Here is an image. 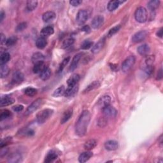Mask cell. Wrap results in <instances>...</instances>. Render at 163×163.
<instances>
[{"label": "cell", "mask_w": 163, "mask_h": 163, "mask_svg": "<svg viewBox=\"0 0 163 163\" xmlns=\"http://www.w3.org/2000/svg\"><path fill=\"white\" fill-rule=\"evenodd\" d=\"M157 36L160 37V38H162V28H161L159 31L157 32Z\"/></svg>", "instance_id": "53"}, {"label": "cell", "mask_w": 163, "mask_h": 163, "mask_svg": "<svg viewBox=\"0 0 163 163\" xmlns=\"http://www.w3.org/2000/svg\"><path fill=\"white\" fill-rule=\"evenodd\" d=\"M53 114V110L50 109H45L41 111L37 115L36 120L38 124H44L47 120Z\"/></svg>", "instance_id": "3"}, {"label": "cell", "mask_w": 163, "mask_h": 163, "mask_svg": "<svg viewBox=\"0 0 163 163\" xmlns=\"http://www.w3.org/2000/svg\"><path fill=\"white\" fill-rule=\"evenodd\" d=\"M89 17L88 13L85 10H79L77 13L76 21L77 24L79 25H82L87 21Z\"/></svg>", "instance_id": "6"}, {"label": "cell", "mask_w": 163, "mask_h": 163, "mask_svg": "<svg viewBox=\"0 0 163 163\" xmlns=\"http://www.w3.org/2000/svg\"><path fill=\"white\" fill-rule=\"evenodd\" d=\"M91 120V114L88 110L83 111L75 125V132L79 136H83L86 134L88 125Z\"/></svg>", "instance_id": "1"}, {"label": "cell", "mask_w": 163, "mask_h": 163, "mask_svg": "<svg viewBox=\"0 0 163 163\" xmlns=\"http://www.w3.org/2000/svg\"><path fill=\"white\" fill-rule=\"evenodd\" d=\"M55 17H56V15H55V13L54 12L48 11L44 13L42 15V19L45 22L49 23L52 22Z\"/></svg>", "instance_id": "13"}, {"label": "cell", "mask_w": 163, "mask_h": 163, "mask_svg": "<svg viewBox=\"0 0 163 163\" xmlns=\"http://www.w3.org/2000/svg\"><path fill=\"white\" fill-rule=\"evenodd\" d=\"M150 47H149V46L147 44H143L140 46H139L137 49L138 52L139 53V54L143 55V56L148 55L149 52H150Z\"/></svg>", "instance_id": "22"}, {"label": "cell", "mask_w": 163, "mask_h": 163, "mask_svg": "<svg viewBox=\"0 0 163 163\" xmlns=\"http://www.w3.org/2000/svg\"><path fill=\"white\" fill-rule=\"evenodd\" d=\"M8 152V149L5 147H3L1 148V153H0V154H1V157H3V156H4Z\"/></svg>", "instance_id": "51"}, {"label": "cell", "mask_w": 163, "mask_h": 163, "mask_svg": "<svg viewBox=\"0 0 163 163\" xmlns=\"http://www.w3.org/2000/svg\"><path fill=\"white\" fill-rule=\"evenodd\" d=\"M147 35L148 32L146 31H140L133 36L132 41L134 43H139L145 40Z\"/></svg>", "instance_id": "8"}, {"label": "cell", "mask_w": 163, "mask_h": 163, "mask_svg": "<svg viewBox=\"0 0 163 163\" xmlns=\"http://www.w3.org/2000/svg\"><path fill=\"white\" fill-rule=\"evenodd\" d=\"M135 61H136V59H135L133 55H131V56L128 57L127 59H125L122 64V72L124 73L129 72L130 69L134 66Z\"/></svg>", "instance_id": "4"}, {"label": "cell", "mask_w": 163, "mask_h": 163, "mask_svg": "<svg viewBox=\"0 0 163 163\" xmlns=\"http://www.w3.org/2000/svg\"><path fill=\"white\" fill-rule=\"evenodd\" d=\"M45 68L46 66L44 61L39 62L35 64V66L33 67V69H32V71H33L34 73H40Z\"/></svg>", "instance_id": "26"}, {"label": "cell", "mask_w": 163, "mask_h": 163, "mask_svg": "<svg viewBox=\"0 0 163 163\" xmlns=\"http://www.w3.org/2000/svg\"><path fill=\"white\" fill-rule=\"evenodd\" d=\"M12 142V137H7L6 138H4L1 141V143H0V147L1 148L5 147L7 145H8V144L11 143Z\"/></svg>", "instance_id": "42"}, {"label": "cell", "mask_w": 163, "mask_h": 163, "mask_svg": "<svg viewBox=\"0 0 163 163\" xmlns=\"http://www.w3.org/2000/svg\"><path fill=\"white\" fill-rule=\"evenodd\" d=\"M107 121L105 117H101L98 120V125L100 127H104L106 125Z\"/></svg>", "instance_id": "46"}, {"label": "cell", "mask_w": 163, "mask_h": 163, "mask_svg": "<svg viewBox=\"0 0 163 163\" xmlns=\"http://www.w3.org/2000/svg\"><path fill=\"white\" fill-rule=\"evenodd\" d=\"M73 115V109L72 108H69L66 111H64L63 114L62 118L60 119V123L64 124L69 120V119L72 117Z\"/></svg>", "instance_id": "21"}, {"label": "cell", "mask_w": 163, "mask_h": 163, "mask_svg": "<svg viewBox=\"0 0 163 163\" xmlns=\"http://www.w3.org/2000/svg\"><path fill=\"white\" fill-rule=\"evenodd\" d=\"M82 31L86 32V33H89V32H91V27H89V26H88V25L84 26L82 27Z\"/></svg>", "instance_id": "50"}, {"label": "cell", "mask_w": 163, "mask_h": 163, "mask_svg": "<svg viewBox=\"0 0 163 163\" xmlns=\"http://www.w3.org/2000/svg\"><path fill=\"white\" fill-rule=\"evenodd\" d=\"M5 42H6L5 36H4V35L3 33H1V44H3V43H4V44H5Z\"/></svg>", "instance_id": "52"}, {"label": "cell", "mask_w": 163, "mask_h": 163, "mask_svg": "<svg viewBox=\"0 0 163 163\" xmlns=\"http://www.w3.org/2000/svg\"><path fill=\"white\" fill-rule=\"evenodd\" d=\"M102 111L105 117H115L117 114V111L114 107L108 105L102 108Z\"/></svg>", "instance_id": "7"}, {"label": "cell", "mask_w": 163, "mask_h": 163, "mask_svg": "<svg viewBox=\"0 0 163 163\" xmlns=\"http://www.w3.org/2000/svg\"><path fill=\"white\" fill-rule=\"evenodd\" d=\"M159 3L160 1H157V0H152V1H150L147 4V7L148 10H150L152 12L155 11L159 7Z\"/></svg>", "instance_id": "31"}, {"label": "cell", "mask_w": 163, "mask_h": 163, "mask_svg": "<svg viewBox=\"0 0 163 163\" xmlns=\"http://www.w3.org/2000/svg\"><path fill=\"white\" fill-rule=\"evenodd\" d=\"M93 45V42L90 40H85L81 45V48L83 50H87L90 49Z\"/></svg>", "instance_id": "40"}, {"label": "cell", "mask_w": 163, "mask_h": 163, "mask_svg": "<svg viewBox=\"0 0 163 163\" xmlns=\"http://www.w3.org/2000/svg\"><path fill=\"white\" fill-rule=\"evenodd\" d=\"M37 5H38V1L30 0V1H27L26 8L28 11H33L37 7Z\"/></svg>", "instance_id": "34"}, {"label": "cell", "mask_w": 163, "mask_h": 163, "mask_svg": "<svg viewBox=\"0 0 163 163\" xmlns=\"http://www.w3.org/2000/svg\"><path fill=\"white\" fill-rule=\"evenodd\" d=\"M97 145V142L94 139H91L87 141L84 144V148L87 150H91L96 147Z\"/></svg>", "instance_id": "30"}, {"label": "cell", "mask_w": 163, "mask_h": 163, "mask_svg": "<svg viewBox=\"0 0 163 163\" xmlns=\"http://www.w3.org/2000/svg\"><path fill=\"white\" fill-rule=\"evenodd\" d=\"M100 86V83L98 81H94L93 82H92L91 84H89L88 86L86 89L84 90L85 92H90L92 90H94L95 89H97V88H98Z\"/></svg>", "instance_id": "32"}, {"label": "cell", "mask_w": 163, "mask_h": 163, "mask_svg": "<svg viewBox=\"0 0 163 163\" xmlns=\"http://www.w3.org/2000/svg\"><path fill=\"white\" fill-rule=\"evenodd\" d=\"M120 29V25H118V26H116L114 27H112L111 28L109 32H108V37H111L114 36L115 34L117 33V32L119 31V30Z\"/></svg>", "instance_id": "43"}, {"label": "cell", "mask_w": 163, "mask_h": 163, "mask_svg": "<svg viewBox=\"0 0 163 163\" xmlns=\"http://www.w3.org/2000/svg\"><path fill=\"white\" fill-rule=\"evenodd\" d=\"M74 41V40L72 38H69L66 39L63 42L62 48L63 49H67V48L69 47V46H72L73 44Z\"/></svg>", "instance_id": "37"}, {"label": "cell", "mask_w": 163, "mask_h": 163, "mask_svg": "<svg viewBox=\"0 0 163 163\" xmlns=\"http://www.w3.org/2000/svg\"><path fill=\"white\" fill-rule=\"evenodd\" d=\"M10 59V55L8 52H4L1 54V58H0V64H5Z\"/></svg>", "instance_id": "35"}, {"label": "cell", "mask_w": 163, "mask_h": 163, "mask_svg": "<svg viewBox=\"0 0 163 163\" xmlns=\"http://www.w3.org/2000/svg\"><path fill=\"white\" fill-rule=\"evenodd\" d=\"M22 161V156L18 153H12L8 157V162L11 163H17Z\"/></svg>", "instance_id": "16"}, {"label": "cell", "mask_w": 163, "mask_h": 163, "mask_svg": "<svg viewBox=\"0 0 163 163\" xmlns=\"http://www.w3.org/2000/svg\"><path fill=\"white\" fill-rule=\"evenodd\" d=\"M104 22V17L102 15H97L92 21V27L94 29H99Z\"/></svg>", "instance_id": "9"}, {"label": "cell", "mask_w": 163, "mask_h": 163, "mask_svg": "<svg viewBox=\"0 0 163 163\" xmlns=\"http://www.w3.org/2000/svg\"><path fill=\"white\" fill-rule=\"evenodd\" d=\"M42 104V100L41 99H37L35 101L32 102V103L28 106V108H27L26 111V115H28L33 112L35 111L38 110L40 106Z\"/></svg>", "instance_id": "5"}, {"label": "cell", "mask_w": 163, "mask_h": 163, "mask_svg": "<svg viewBox=\"0 0 163 163\" xmlns=\"http://www.w3.org/2000/svg\"><path fill=\"white\" fill-rule=\"evenodd\" d=\"M81 58H82V54L81 53L77 54L75 55H74V56L73 58V59H72V63L70 64V66H69V70H70L71 72H73L77 68Z\"/></svg>", "instance_id": "14"}, {"label": "cell", "mask_w": 163, "mask_h": 163, "mask_svg": "<svg viewBox=\"0 0 163 163\" xmlns=\"http://www.w3.org/2000/svg\"><path fill=\"white\" fill-rule=\"evenodd\" d=\"M111 102V97L110 96L105 95L102 96L99 100L97 105L100 107L101 108H103L105 106L110 105Z\"/></svg>", "instance_id": "12"}, {"label": "cell", "mask_w": 163, "mask_h": 163, "mask_svg": "<svg viewBox=\"0 0 163 163\" xmlns=\"http://www.w3.org/2000/svg\"><path fill=\"white\" fill-rule=\"evenodd\" d=\"M45 59L44 55L40 52H36L32 55V61L34 64H36L37 63L44 61Z\"/></svg>", "instance_id": "29"}, {"label": "cell", "mask_w": 163, "mask_h": 163, "mask_svg": "<svg viewBox=\"0 0 163 163\" xmlns=\"http://www.w3.org/2000/svg\"><path fill=\"white\" fill-rule=\"evenodd\" d=\"M92 156V153L90 150H87L82 153L78 157V161L80 162L83 163L90 159V158Z\"/></svg>", "instance_id": "19"}, {"label": "cell", "mask_w": 163, "mask_h": 163, "mask_svg": "<svg viewBox=\"0 0 163 163\" xmlns=\"http://www.w3.org/2000/svg\"><path fill=\"white\" fill-rule=\"evenodd\" d=\"M9 73V68L6 64H1L0 66V75L2 78H5Z\"/></svg>", "instance_id": "33"}, {"label": "cell", "mask_w": 163, "mask_h": 163, "mask_svg": "<svg viewBox=\"0 0 163 163\" xmlns=\"http://www.w3.org/2000/svg\"><path fill=\"white\" fill-rule=\"evenodd\" d=\"M54 32V30L52 26H46L44 27L41 31V35L44 37L52 35Z\"/></svg>", "instance_id": "28"}, {"label": "cell", "mask_w": 163, "mask_h": 163, "mask_svg": "<svg viewBox=\"0 0 163 163\" xmlns=\"http://www.w3.org/2000/svg\"><path fill=\"white\" fill-rule=\"evenodd\" d=\"M10 115H11V113L10 111L8 110H4L2 111L1 115H0V120L2 121L3 120H5L8 119V117H10Z\"/></svg>", "instance_id": "41"}, {"label": "cell", "mask_w": 163, "mask_h": 163, "mask_svg": "<svg viewBox=\"0 0 163 163\" xmlns=\"http://www.w3.org/2000/svg\"><path fill=\"white\" fill-rule=\"evenodd\" d=\"M80 77L78 74H73L69 77L67 80V84L68 86H72L77 85L78 81L80 80Z\"/></svg>", "instance_id": "20"}, {"label": "cell", "mask_w": 163, "mask_h": 163, "mask_svg": "<svg viewBox=\"0 0 163 163\" xmlns=\"http://www.w3.org/2000/svg\"><path fill=\"white\" fill-rule=\"evenodd\" d=\"M27 27V24L26 22H22L21 24H18L16 27V31L17 32H21L24 31Z\"/></svg>", "instance_id": "45"}, {"label": "cell", "mask_w": 163, "mask_h": 163, "mask_svg": "<svg viewBox=\"0 0 163 163\" xmlns=\"http://www.w3.org/2000/svg\"><path fill=\"white\" fill-rule=\"evenodd\" d=\"M24 80V76L23 73L19 71H17L13 74L12 82L14 84H19Z\"/></svg>", "instance_id": "10"}, {"label": "cell", "mask_w": 163, "mask_h": 163, "mask_svg": "<svg viewBox=\"0 0 163 163\" xmlns=\"http://www.w3.org/2000/svg\"><path fill=\"white\" fill-rule=\"evenodd\" d=\"M105 147L106 150L113 151L117 150L119 147L118 142L115 140H109L105 143Z\"/></svg>", "instance_id": "15"}, {"label": "cell", "mask_w": 163, "mask_h": 163, "mask_svg": "<svg viewBox=\"0 0 163 163\" xmlns=\"http://www.w3.org/2000/svg\"><path fill=\"white\" fill-rule=\"evenodd\" d=\"M58 157V153L54 150L50 151L48 153L45 159V162L49 163L51 162H53L55 159H56Z\"/></svg>", "instance_id": "24"}, {"label": "cell", "mask_w": 163, "mask_h": 163, "mask_svg": "<svg viewBox=\"0 0 163 163\" xmlns=\"http://www.w3.org/2000/svg\"><path fill=\"white\" fill-rule=\"evenodd\" d=\"M34 131H32V129H27L24 132V134L25 136H31L32 135L34 134Z\"/></svg>", "instance_id": "49"}, {"label": "cell", "mask_w": 163, "mask_h": 163, "mask_svg": "<svg viewBox=\"0 0 163 163\" xmlns=\"http://www.w3.org/2000/svg\"><path fill=\"white\" fill-rule=\"evenodd\" d=\"M124 1H110L108 4L107 8L110 12H113L119 7L120 3H122Z\"/></svg>", "instance_id": "27"}, {"label": "cell", "mask_w": 163, "mask_h": 163, "mask_svg": "<svg viewBox=\"0 0 163 163\" xmlns=\"http://www.w3.org/2000/svg\"><path fill=\"white\" fill-rule=\"evenodd\" d=\"M46 45H47V41H46L45 37L41 36L36 41V46L39 49H44Z\"/></svg>", "instance_id": "23"}, {"label": "cell", "mask_w": 163, "mask_h": 163, "mask_svg": "<svg viewBox=\"0 0 163 163\" xmlns=\"http://www.w3.org/2000/svg\"><path fill=\"white\" fill-rule=\"evenodd\" d=\"M14 101H15V100L12 98V97L8 96H4V97H2L1 98V101H0V106H1V107H3V106H7L8 105H10L14 103Z\"/></svg>", "instance_id": "18"}, {"label": "cell", "mask_w": 163, "mask_h": 163, "mask_svg": "<svg viewBox=\"0 0 163 163\" xmlns=\"http://www.w3.org/2000/svg\"><path fill=\"white\" fill-rule=\"evenodd\" d=\"M17 41V37L14 36H12L10 37V38H8L6 40L5 44L8 46H13L16 44Z\"/></svg>", "instance_id": "38"}, {"label": "cell", "mask_w": 163, "mask_h": 163, "mask_svg": "<svg viewBox=\"0 0 163 163\" xmlns=\"http://www.w3.org/2000/svg\"><path fill=\"white\" fill-rule=\"evenodd\" d=\"M4 15H5V14H4V12L1 11V13H0V21H1V22L3 21V18L4 17Z\"/></svg>", "instance_id": "54"}, {"label": "cell", "mask_w": 163, "mask_h": 163, "mask_svg": "<svg viewBox=\"0 0 163 163\" xmlns=\"http://www.w3.org/2000/svg\"><path fill=\"white\" fill-rule=\"evenodd\" d=\"M82 3V1H81V0H72V1H69L70 4H72L73 7H78Z\"/></svg>", "instance_id": "47"}, {"label": "cell", "mask_w": 163, "mask_h": 163, "mask_svg": "<svg viewBox=\"0 0 163 163\" xmlns=\"http://www.w3.org/2000/svg\"><path fill=\"white\" fill-rule=\"evenodd\" d=\"M51 76V70L48 67H46L40 74V78L42 80H46L50 78Z\"/></svg>", "instance_id": "25"}, {"label": "cell", "mask_w": 163, "mask_h": 163, "mask_svg": "<svg viewBox=\"0 0 163 163\" xmlns=\"http://www.w3.org/2000/svg\"><path fill=\"white\" fill-rule=\"evenodd\" d=\"M69 59H70V58H69L68 57V58H65V59L63 60L62 63H60V66H59V72H62V70H63V69L64 68V67L66 66V65H67V64L69 63Z\"/></svg>", "instance_id": "44"}, {"label": "cell", "mask_w": 163, "mask_h": 163, "mask_svg": "<svg viewBox=\"0 0 163 163\" xmlns=\"http://www.w3.org/2000/svg\"><path fill=\"white\" fill-rule=\"evenodd\" d=\"M25 94L30 97L34 96L37 94V90L32 87H27L25 90Z\"/></svg>", "instance_id": "39"}, {"label": "cell", "mask_w": 163, "mask_h": 163, "mask_svg": "<svg viewBox=\"0 0 163 163\" xmlns=\"http://www.w3.org/2000/svg\"><path fill=\"white\" fill-rule=\"evenodd\" d=\"M134 17L135 19L139 23H143L146 22L148 17L146 9L143 7H138L136 10V12H135Z\"/></svg>", "instance_id": "2"}, {"label": "cell", "mask_w": 163, "mask_h": 163, "mask_svg": "<svg viewBox=\"0 0 163 163\" xmlns=\"http://www.w3.org/2000/svg\"><path fill=\"white\" fill-rule=\"evenodd\" d=\"M65 88L64 87V86H60L59 87H58L56 90H55V91L54 92L53 96L55 97H59L64 95L65 93Z\"/></svg>", "instance_id": "36"}, {"label": "cell", "mask_w": 163, "mask_h": 163, "mask_svg": "<svg viewBox=\"0 0 163 163\" xmlns=\"http://www.w3.org/2000/svg\"><path fill=\"white\" fill-rule=\"evenodd\" d=\"M104 44H105V39L103 38L100 40L94 46H92L91 52L93 54H97L98 52H100L101 50V49H103Z\"/></svg>", "instance_id": "17"}, {"label": "cell", "mask_w": 163, "mask_h": 163, "mask_svg": "<svg viewBox=\"0 0 163 163\" xmlns=\"http://www.w3.org/2000/svg\"><path fill=\"white\" fill-rule=\"evenodd\" d=\"M23 109H24V106L21 105H17L13 107V110L15 111H17V112H20V111L23 110Z\"/></svg>", "instance_id": "48"}, {"label": "cell", "mask_w": 163, "mask_h": 163, "mask_svg": "<svg viewBox=\"0 0 163 163\" xmlns=\"http://www.w3.org/2000/svg\"><path fill=\"white\" fill-rule=\"evenodd\" d=\"M78 91V86L77 84L74 86H68L66 90L65 91L64 96L67 97H73L77 94Z\"/></svg>", "instance_id": "11"}]
</instances>
